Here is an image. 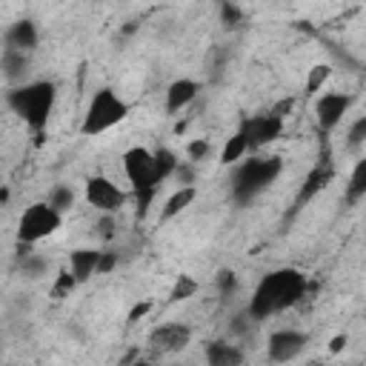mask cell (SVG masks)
I'll list each match as a JSON object with an SVG mask.
<instances>
[{"label": "cell", "instance_id": "obj_23", "mask_svg": "<svg viewBox=\"0 0 366 366\" xmlns=\"http://www.w3.org/2000/svg\"><path fill=\"white\" fill-rule=\"evenodd\" d=\"M329 77H332V66H329V63H315V66L306 71L303 94H306V97H315L317 92H323V89H326Z\"/></svg>", "mask_w": 366, "mask_h": 366}, {"label": "cell", "instance_id": "obj_33", "mask_svg": "<svg viewBox=\"0 0 366 366\" xmlns=\"http://www.w3.org/2000/svg\"><path fill=\"white\" fill-rule=\"evenodd\" d=\"M120 254L114 249H100V263H97V274H109L114 266H117Z\"/></svg>", "mask_w": 366, "mask_h": 366}, {"label": "cell", "instance_id": "obj_13", "mask_svg": "<svg viewBox=\"0 0 366 366\" xmlns=\"http://www.w3.org/2000/svg\"><path fill=\"white\" fill-rule=\"evenodd\" d=\"M203 92V83L194 80V77H177L166 86V94H163V106L169 114H177L183 109H189Z\"/></svg>", "mask_w": 366, "mask_h": 366}, {"label": "cell", "instance_id": "obj_9", "mask_svg": "<svg viewBox=\"0 0 366 366\" xmlns=\"http://www.w3.org/2000/svg\"><path fill=\"white\" fill-rule=\"evenodd\" d=\"M355 103V94L349 92H317L315 94V120H317V129L320 132H332L343 123V117L349 114Z\"/></svg>", "mask_w": 366, "mask_h": 366}, {"label": "cell", "instance_id": "obj_3", "mask_svg": "<svg viewBox=\"0 0 366 366\" xmlns=\"http://www.w3.org/2000/svg\"><path fill=\"white\" fill-rule=\"evenodd\" d=\"M232 200L234 203H252L260 192H266L283 172V157L277 154H260L252 152V157L246 154L243 160H237L232 166Z\"/></svg>", "mask_w": 366, "mask_h": 366}, {"label": "cell", "instance_id": "obj_6", "mask_svg": "<svg viewBox=\"0 0 366 366\" xmlns=\"http://www.w3.org/2000/svg\"><path fill=\"white\" fill-rule=\"evenodd\" d=\"M60 226H63V214L54 206H49L46 200H34L20 212L14 237L20 246H37V243L49 240L51 234H57Z\"/></svg>", "mask_w": 366, "mask_h": 366}, {"label": "cell", "instance_id": "obj_20", "mask_svg": "<svg viewBox=\"0 0 366 366\" xmlns=\"http://www.w3.org/2000/svg\"><path fill=\"white\" fill-rule=\"evenodd\" d=\"M363 197H366V157H357V163L349 174V183H346V203L357 206Z\"/></svg>", "mask_w": 366, "mask_h": 366}, {"label": "cell", "instance_id": "obj_37", "mask_svg": "<svg viewBox=\"0 0 366 366\" xmlns=\"http://www.w3.org/2000/svg\"><path fill=\"white\" fill-rule=\"evenodd\" d=\"M137 357H140V352H137V349H132L129 355H123V357H120V363H129V360H137Z\"/></svg>", "mask_w": 366, "mask_h": 366}, {"label": "cell", "instance_id": "obj_21", "mask_svg": "<svg viewBox=\"0 0 366 366\" xmlns=\"http://www.w3.org/2000/svg\"><path fill=\"white\" fill-rule=\"evenodd\" d=\"M46 203H49V206H54L60 214H66V212H71V209H74V203H77V192H74L69 183H57V186H51V189H49Z\"/></svg>", "mask_w": 366, "mask_h": 366}, {"label": "cell", "instance_id": "obj_16", "mask_svg": "<svg viewBox=\"0 0 366 366\" xmlns=\"http://www.w3.org/2000/svg\"><path fill=\"white\" fill-rule=\"evenodd\" d=\"M97 263H100V249H92V246H80V249H71L69 252V263L66 269L74 274L77 283H86L97 274Z\"/></svg>", "mask_w": 366, "mask_h": 366}, {"label": "cell", "instance_id": "obj_31", "mask_svg": "<svg viewBox=\"0 0 366 366\" xmlns=\"http://www.w3.org/2000/svg\"><path fill=\"white\" fill-rule=\"evenodd\" d=\"M220 20H223V26L234 29V26L243 23V11H240L234 3H223V6H220Z\"/></svg>", "mask_w": 366, "mask_h": 366}, {"label": "cell", "instance_id": "obj_28", "mask_svg": "<svg viewBox=\"0 0 366 366\" xmlns=\"http://www.w3.org/2000/svg\"><path fill=\"white\" fill-rule=\"evenodd\" d=\"M209 154H212V143H209L206 137H192V140L186 143V160L200 163V160H206Z\"/></svg>", "mask_w": 366, "mask_h": 366}, {"label": "cell", "instance_id": "obj_10", "mask_svg": "<svg viewBox=\"0 0 366 366\" xmlns=\"http://www.w3.org/2000/svg\"><path fill=\"white\" fill-rule=\"evenodd\" d=\"M283 123H286V120L274 117L272 112L243 117V120H240V132H243V137H246V143H249V154L266 149L269 143H274V140L283 134Z\"/></svg>", "mask_w": 366, "mask_h": 366}, {"label": "cell", "instance_id": "obj_34", "mask_svg": "<svg viewBox=\"0 0 366 366\" xmlns=\"http://www.w3.org/2000/svg\"><path fill=\"white\" fill-rule=\"evenodd\" d=\"M100 237L103 240H112L114 234H117V220H114V214H100Z\"/></svg>", "mask_w": 366, "mask_h": 366}, {"label": "cell", "instance_id": "obj_26", "mask_svg": "<svg viewBox=\"0 0 366 366\" xmlns=\"http://www.w3.org/2000/svg\"><path fill=\"white\" fill-rule=\"evenodd\" d=\"M74 286H77L74 274H71L69 269H60V272L54 274V283H51V297H54V300H63V297H69V295L74 292Z\"/></svg>", "mask_w": 366, "mask_h": 366}, {"label": "cell", "instance_id": "obj_11", "mask_svg": "<svg viewBox=\"0 0 366 366\" xmlns=\"http://www.w3.org/2000/svg\"><path fill=\"white\" fill-rule=\"evenodd\" d=\"M309 346V335L303 329H274L266 340V357L274 363L297 360Z\"/></svg>", "mask_w": 366, "mask_h": 366}, {"label": "cell", "instance_id": "obj_15", "mask_svg": "<svg viewBox=\"0 0 366 366\" xmlns=\"http://www.w3.org/2000/svg\"><path fill=\"white\" fill-rule=\"evenodd\" d=\"M40 43V29L34 20L23 17V20H14L6 31V49H20V51H34Z\"/></svg>", "mask_w": 366, "mask_h": 366}, {"label": "cell", "instance_id": "obj_29", "mask_svg": "<svg viewBox=\"0 0 366 366\" xmlns=\"http://www.w3.org/2000/svg\"><path fill=\"white\" fill-rule=\"evenodd\" d=\"M366 143V117L360 114L352 126H349V132H346V146L349 149H360Z\"/></svg>", "mask_w": 366, "mask_h": 366}, {"label": "cell", "instance_id": "obj_17", "mask_svg": "<svg viewBox=\"0 0 366 366\" xmlns=\"http://www.w3.org/2000/svg\"><path fill=\"white\" fill-rule=\"evenodd\" d=\"M203 357H206L209 366H240L246 360L243 349L237 343H232V340H223V337L209 340L206 349H203Z\"/></svg>", "mask_w": 366, "mask_h": 366}, {"label": "cell", "instance_id": "obj_18", "mask_svg": "<svg viewBox=\"0 0 366 366\" xmlns=\"http://www.w3.org/2000/svg\"><path fill=\"white\" fill-rule=\"evenodd\" d=\"M194 197H197V186H177V189L163 200V206H160V223H169V220H174L177 214H183V212L194 203Z\"/></svg>", "mask_w": 366, "mask_h": 366}, {"label": "cell", "instance_id": "obj_14", "mask_svg": "<svg viewBox=\"0 0 366 366\" xmlns=\"http://www.w3.org/2000/svg\"><path fill=\"white\" fill-rule=\"evenodd\" d=\"M31 71V54L20 51V49H3L0 54V74L9 80V86H17L23 80H29Z\"/></svg>", "mask_w": 366, "mask_h": 366}, {"label": "cell", "instance_id": "obj_5", "mask_svg": "<svg viewBox=\"0 0 366 366\" xmlns=\"http://www.w3.org/2000/svg\"><path fill=\"white\" fill-rule=\"evenodd\" d=\"M129 117V103L112 89V86H103L97 89L86 109H83V117H80V134L83 137H100L106 134L109 129L120 126L123 120Z\"/></svg>", "mask_w": 366, "mask_h": 366}, {"label": "cell", "instance_id": "obj_8", "mask_svg": "<svg viewBox=\"0 0 366 366\" xmlns=\"http://www.w3.org/2000/svg\"><path fill=\"white\" fill-rule=\"evenodd\" d=\"M192 343V329L180 320H169V323H160L149 332L146 337V346L152 352V357H166V355H177L183 352L186 346Z\"/></svg>", "mask_w": 366, "mask_h": 366}, {"label": "cell", "instance_id": "obj_30", "mask_svg": "<svg viewBox=\"0 0 366 366\" xmlns=\"http://www.w3.org/2000/svg\"><path fill=\"white\" fill-rule=\"evenodd\" d=\"M194 166L197 163H192V160H180L177 163V169H174V180H177V186H194Z\"/></svg>", "mask_w": 366, "mask_h": 366}, {"label": "cell", "instance_id": "obj_19", "mask_svg": "<svg viewBox=\"0 0 366 366\" xmlns=\"http://www.w3.org/2000/svg\"><path fill=\"white\" fill-rule=\"evenodd\" d=\"M249 154V143H246V137H243V132L237 129L232 137H226V143L220 146V152H217V160H220V166H234L237 160H243Z\"/></svg>", "mask_w": 366, "mask_h": 366}, {"label": "cell", "instance_id": "obj_32", "mask_svg": "<svg viewBox=\"0 0 366 366\" xmlns=\"http://www.w3.org/2000/svg\"><path fill=\"white\" fill-rule=\"evenodd\" d=\"M252 323H254V320H252V317H249V312L243 309L240 315H234V317H232V323H229V335H232V337H240V335H246V332L252 329Z\"/></svg>", "mask_w": 366, "mask_h": 366}, {"label": "cell", "instance_id": "obj_35", "mask_svg": "<svg viewBox=\"0 0 366 366\" xmlns=\"http://www.w3.org/2000/svg\"><path fill=\"white\" fill-rule=\"evenodd\" d=\"M149 312H152V303H149V300H143V303L132 306V312H129V323H137V320H143Z\"/></svg>", "mask_w": 366, "mask_h": 366}, {"label": "cell", "instance_id": "obj_36", "mask_svg": "<svg viewBox=\"0 0 366 366\" xmlns=\"http://www.w3.org/2000/svg\"><path fill=\"white\" fill-rule=\"evenodd\" d=\"M346 343H349V337H346V335H335V337L329 340V352H332V355H337V352H343V349H346Z\"/></svg>", "mask_w": 366, "mask_h": 366}, {"label": "cell", "instance_id": "obj_27", "mask_svg": "<svg viewBox=\"0 0 366 366\" xmlns=\"http://www.w3.org/2000/svg\"><path fill=\"white\" fill-rule=\"evenodd\" d=\"M214 286H217L220 297H232V295L237 292V286H240V277H237L234 269H220V272L214 274Z\"/></svg>", "mask_w": 366, "mask_h": 366}, {"label": "cell", "instance_id": "obj_24", "mask_svg": "<svg viewBox=\"0 0 366 366\" xmlns=\"http://www.w3.org/2000/svg\"><path fill=\"white\" fill-rule=\"evenodd\" d=\"M152 154H154V169H157L160 183H163V180H169V177L174 174L177 163H180L177 152H174V149H169V146H157V149H152Z\"/></svg>", "mask_w": 366, "mask_h": 366}, {"label": "cell", "instance_id": "obj_25", "mask_svg": "<svg viewBox=\"0 0 366 366\" xmlns=\"http://www.w3.org/2000/svg\"><path fill=\"white\" fill-rule=\"evenodd\" d=\"M20 272L26 277H31V280L43 277L49 272V260L43 254H37V252H29V246H23V252H20Z\"/></svg>", "mask_w": 366, "mask_h": 366}, {"label": "cell", "instance_id": "obj_22", "mask_svg": "<svg viewBox=\"0 0 366 366\" xmlns=\"http://www.w3.org/2000/svg\"><path fill=\"white\" fill-rule=\"evenodd\" d=\"M197 292H200V280L183 272V274H177V277H174V283H172V289H169V303L192 300Z\"/></svg>", "mask_w": 366, "mask_h": 366}, {"label": "cell", "instance_id": "obj_4", "mask_svg": "<svg viewBox=\"0 0 366 366\" xmlns=\"http://www.w3.org/2000/svg\"><path fill=\"white\" fill-rule=\"evenodd\" d=\"M120 166H123V177L129 183V194L137 197V206H140V217L149 212L157 189H160V177H157V169H154V154L149 146H129L120 157Z\"/></svg>", "mask_w": 366, "mask_h": 366}, {"label": "cell", "instance_id": "obj_1", "mask_svg": "<svg viewBox=\"0 0 366 366\" xmlns=\"http://www.w3.org/2000/svg\"><path fill=\"white\" fill-rule=\"evenodd\" d=\"M306 292H309L306 272L295 266H277L257 280L246 303V312L254 323H260V320H269L272 315H283L286 309L297 306L306 297Z\"/></svg>", "mask_w": 366, "mask_h": 366}, {"label": "cell", "instance_id": "obj_12", "mask_svg": "<svg viewBox=\"0 0 366 366\" xmlns=\"http://www.w3.org/2000/svg\"><path fill=\"white\" fill-rule=\"evenodd\" d=\"M335 180V166L329 163V160H320V163H315L309 172H306V177H303V183L297 186V194H295V200H292V212L289 214H295V212H300V209H306L329 183Z\"/></svg>", "mask_w": 366, "mask_h": 366}, {"label": "cell", "instance_id": "obj_2", "mask_svg": "<svg viewBox=\"0 0 366 366\" xmlns=\"http://www.w3.org/2000/svg\"><path fill=\"white\" fill-rule=\"evenodd\" d=\"M6 106L31 132H43L57 106V83L54 80H23L6 92Z\"/></svg>", "mask_w": 366, "mask_h": 366}, {"label": "cell", "instance_id": "obj_38", "mask_svg": "<svg viewBox=\"0 0 366 366\" xmlns=\"http://www.w3.org/2000/svg\"><path fill=\"white\" fill-rule=\"evenodd\" d=\"M9 200V189H0V203H6Z\"/></svg>", "mask_w": 366, "mask_h": 366}, {"label": "cell", "instance_id": "obj_7", "mask_svg": "<svg viewBox=\"0 0 366 366\" xmlns=\"http://www.w3.org/2000/svg\"><path fill=\"white\" fill-rule=\"evenodd\" d=\"M83 197L97 214H117L129 203V189L109 174H89L83 183Z\"/></svg>", "mask_w": 366, "mask_h": 366}]
</instances>
